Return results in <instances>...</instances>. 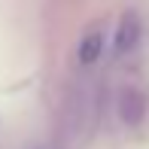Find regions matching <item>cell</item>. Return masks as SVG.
<instances>
[{
	"instance_id": "1",
	"label": "cell",
	"mask_w": 149,
	"mask_h": 149,
	"mask_svg": "<svg viewBox=\"0 0 149 149\" xmlns=\"http://www.w3.org/2000/svg\"><path fill=\"white\" fill-rule=\"evenodd\" d=\"M119 116L122 122H128V125H137L140 119L146 116V97L140 88H125L119 97Z\"/></svg>"
},
{
	"instance_id": "2",
	"label": "cell",
	"mask_w": 149,
	"mask_h": 149,
	"mask_svg": "<svg viewBox=\"0 0 149 149\" xmlns=\"http://www.w3.org/2000/svg\"><path fill=\"white\" fill-rule=\"evenodd\" d=\"M137 43H140V18L128 12L116 28V55H128Z\"/></svg>"
},
{
	"instance_id": "3",
	"label": "cell",
	"mask_w": 149,
	"mask_h": 149,
	"mask_svg": "<svg viewBox=\"0 0 149 149\" xmlns=\"http://www.w3.org/2000/svg\"><path fill=\"white\" fill-rule=\"evenodd\" d=\"M100 52H104V28H91V31H85V37L79 40V49H76V55H79V64H94V61L100 58Z\"/></svg>"
}]
</instances>
